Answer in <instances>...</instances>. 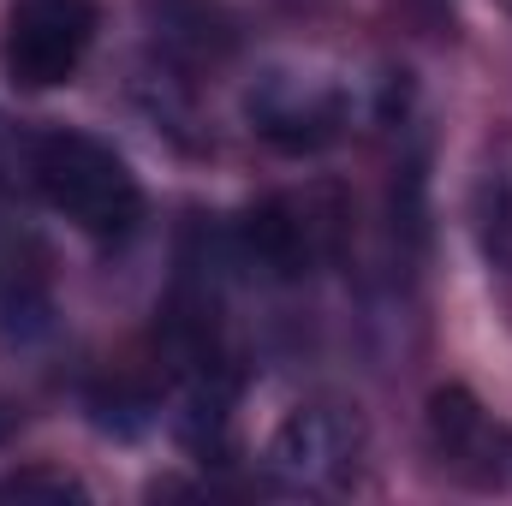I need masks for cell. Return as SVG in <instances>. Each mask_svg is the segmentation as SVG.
I'll return each mask as SVG.
<instances>
[{
	"instance_id": "cell-1",
	"label": "cell",
	"mask_w": 512,
	"mask_h": 506,
	"mask_svg": "<svg viewBox=\"0 0 512 506\" xmlns=\"http://www.w3.org/2000/svg\"><path fill=\"white\" fill-rule=\"evenodd\" d=\"M30 179L42 203L90 239H126L143 221V185L131 161L90 131H42L30 143Z\"/></svg>"
},
{
	"instance_id": "cell-2",
	"label": "cell",
	"mask_w": 512,
	"mask_h": 506,
	"mask_svg": "<svg viewBox=\"0 0 512 506\" xmlns=\"http://www.w3.org/2000/svg\"><path fill=\"white\" fill-rule=\"evenodd\" d=\"M352 114V96L346 84L322 78V72H304V66H268L245 90V120L262 143L286 149V155H316L328 149Z\"/></svg>"
},
{
	"instance_id": "cell-3",
	"label": "cell",
	"mask_w": 512,
	"mask_h": 506,
	"mask_svg": "<svg viewBox=\"0 0 512 506\" xmlns=\"http://www.w3.org/2000/svg\"><path fill=\"white\" fill-rule=\"evenodd\" d=\"M358 459H364V423L346 405H298L268 441V471L298 495L340 489L358 471Z\"/></svg>"
},
{
	"instance_id": "cell-4",
	"label": "cell",
	"mask_w": 512,
	"mask_h": 506,
	"mask_svg": "<svg viewBox=\"0 0 512 506\" xmlns=\"http://www.w3.org/2000/svg\"><path fill=\"white\" fill-rule=\"evenodd\" d=\"M96 0H24L6 24V72L24 90L66 84L96 42Z\"/></svg>"
},
{
	"instance_id": "cell-5",
	"label": "cell",
	"mask_w": 512,
	"mask_h": 506,
	"mask_svg": "<svg viewBox=\"0 0 512 506\" xmlns=\"http://www.w3.org/2000/svg\"><path fill=\"white\" fill-rule=\"evenodd\" d=\"M239 239H245L251 268L274 274V280H292V274H304L316 262V251H322V221L298 197H268L262 209L245 215V233Z\"/></svg>"
},
{
	"instance_id": "cell-6",
	"label": "cell",
	"mask_w": 512,
	"mask_h": 506,
	"mask_svg": "<svg viewBox=\"0 0 512 506\" xmlns=\"http://www.w3.org/2000/svg\"><path fill=\"white\" fill-rule=\"evenodd\" d=\"M429 429H435V447L453 459V465H471V459H507V435L483 417V405L465 393V387H441L429 399Z\"/></svg>"
},
{
	"instance_id": "cell-7",
	"label": "cell",
	"mask_w": 512,
	"mask_h": 506,
	"mask_svg": "<svg viewBox=\"0 0 512 506\" xmlns=\"http://www.w3.org/2000/svg\"><path fill=\"white\" fill-rule=\"evenodd\" d=\"M477 227H483V245L489 256L512 262V167H489L483 185H477Z\"/></svg>"
},
{
	"instance_id": "cell-8",
	"label": "cell",
	"mask_w": 512,
	"mask_h": 506,
	"mask_svg": "<svg viewBox=\"0 0 512 506\" xmlns=\"http://www.w3.org/2000/svg\"><path fill=\"white\" fill-rule=\"evenodd\" d=\"M54 328V310L30 286H0V346H36Z\"/></svg>"
},
{
	"instance_id": "cell-9",
	"label": "cell",
	"mask_w": 512,
	"mask_h": 506,
	"mask_svg": "<svg viewBox=\"0 0 512 506\" xmlns=\"http://www.w3.org/2000/svg\"><path fill=\"white\" fill-rule=\"evenodd\" d=\"M90 489L60 471H12L0 477V501H84Z\"/></svg>"
},
{
	"instance_id": "cell-10",
	"label": "cell",
	"mask_w": 512,
	"mask_h": 506,
	"mask_svg": "<svg viewBox=\"0 0 512 506\" xmlns=\"http://www.w3.org/2000/svg\"><path fill=\"white\" fill-rule=\"evenodd\" d=\"M507 459H512V435H507Z\"/></svg>"
}]
</instances>
